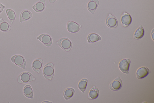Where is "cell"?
Returning <instances> with one entry per match:
<instances>
[{"instance_id":"cell-1","label":"cell","mask_w":154,"mask_h":103,"mask_svg":"<svg viewBox=\"0 0 154 103\" xmlns=\"http://www.w3.org/2000/svg\"><path fill=\"white\" fill-rule=\"evenodd\" d=\"M54 72V64L50 62L46 64L43 69V74L45 77L50 80H51L53 77Z\"/></svg>"},{"instance_id":"cell-2","label":"cell","mask_w":154,"mask_h":103,"mask_svg":"<svg viewBox=\"0 0 154 103\" xmlns=\"http://www.w3.org/2000/svg\"><path fill=\"white\" fill-rule=\"evenodd\" d=\"M35 78L31 73L25 72L21 73L18 78V81L20 83H24L35 80Z\"/></svg>"},{"instance_id":"cell-3","label":"cell","mask_w":154,"mask_h":103,"mask_svg":"<svg viewBox=\"0 0 154 103\" xmlns=\"http://www.w3.org/2000/svg\"><path fill=\"white\" fill-rule=\"evenodd\" d=\"M56 43L66 51H69L71 49L72 44L70 40L67 38H62L56 42Z\"/></svg>"},{"instance_id":"cell-4","label":"cell","mask_w":154,"mask_h":103,"mask_svg":"<svg viewBox=\"0 0 154 103\" xmlns=\"http://www.w3.org/2000/svg\"><path fill=\"white\" fill-rule=\"evenodd\" d=\"M11 60L15 65L23 68L26 69V61L24 57L20 55H16L12 56Z\"/></svg>"},{"instance_id":"cell-5","label":"cell","mask_w":154,"mask_h":103,"mask_svg":"<svg viewBox=\"0 0 154 103\" xmlns=\"http://www.w3.org/2000/svg\"><path fill=\"white\" fill-rule=\"evenodd\" d=\"M131 63V60L129 59H125L122 60L119 64L120 70L124 73H129V69Z\"/></svg>"},{"instance_id":"cell-6","label":"cell","mask_w":154,"mask_h":103,"mask_svg":"<svg viewBox=\"0 0 154 103\" xmlns=\"http://www.w3.org/2000/svg\"><path fill=\"white\" fill-rule=\"evenodd\" d=\"M122 85V82L120 76L114 79L109 85V88L112 90L117 91L121 89Z\"/></svg>"},{"instance_id":"cell-7","label":"cell","mask_w":154,"mask_h":103,"mask_svg":"<svg viewBox=\"0 0 154 103\" xmlns=\"http://www.w3.org/2000/svg\"><path fill=\"white\" fill-rule=\"evenodd\" d=\"M37 39L40 40L47 47H50L52 43V40L51 37L46 34H41L37 37Z\"/></svg>"},{"instance_id":"cell-8","label":"cell","mask_w":154,"mask_h":103,"mask_svg":"<svg viewBox=\"0 0 154 103\" xmlns=\"http://www.w3.org/2000/svg\"><path fill=\"white\" fill-rule=\"evenodd\" d=\"M150 72V70L147 67L142 66L138 68L136 72V76L139 79H143Z\"/></svg>"},{"instance_id":"cell-9","label":"cell","mask_w":154,"mask_h":103,"mask_svg":"<svg viewBox=\"0 0 154 103\" xmlns=\"http://www.w3.org/2000/svg\"><path fill=\"white\" fill-rule=\"evenodd\" d=\"M106 23L109 27L115 28L117 27L118 22L116 18L111 14H109L106 20Z\"/></svg>"},{"instance_id":"cell-10","label":"cell","mask_w":154,"mask_h":103,"mask_svg":"<svg viewBox=\"0 0 154 103\" xmlns=\"http://www.w3.org/2000/svg\"><path fill=\"white\" fill-rule=\"evenodd\" d=\"M132 18L131 15L128 13L124 11L121 17V23L124 27L128 26L132 22Z\"/></svg>"},{"instance_id":"cell-11","label":"cell","mask_w":154,"mask_h":103,"mask_svg":"<svg viewBox=\"0 0 154 103\" xmlns=\"http://www.w3.org/2000/svg\"><path fill=\"white\" fill-rule=\"evenodd\" d=\"M81 26L75 22L70 21L67 24V29L69 32L72 33H75L80 30Z\"/></svg>"},{"instance_id":"cell-12","label":"cell","mask_w":154,"mask_h":103,"mask_svg":"<svg viewBox=\"0 0 154 103\" xmlns=\"http://www.w3.org/2000/svg\"><path fill=\"white\" fill-rule=\"evenodd\" d=\"M43 63V60L38 58L34 60L32 64V67L34 71L40 73Z\"/></svg>"},{"instance_id":"cell-13","label":"cell","mask_w":154,"mask_h":103,"mask_svg":"<svg viewBox=\"0 0 154 103\" xmlns=\"http://www.w3.org/2000/svg\"><path fill=\"white\" fill-rule=\"evenodd\" d=\"M99 2L98 0H91L87 5V8L88 10L92 14L94 13L99 4Z\"/></svg>"},{"instance_id":"cell-14","label":"cell","mask_w":154,"mask_h":103,"mask_svg":"<svg viewBox=\"0 0 154 103\" xmlns=\"http://www.w3.org/2000/svg\"><path fill=\"white\" fill-rule=\"evenodd\" d=\"M45 0H41L36 3L32 7V8L36 12H39L43 11L45 7Z\"/></svg>"},{"instance_id":"cell-15","label":"cell","mask_w":154,"mask_h":103,"mask_svg":"<svg viewBox=\"0 0 154 103\" xmlns=\"http://www.w3.org/2000/svg\"><path fill=\"white\" fill-rule=\"evenodd\" d=\"M99 91L98 89L95 86L90 90L88 95V98L90 100H94L96 99L98 96Z\"/></svg>"},{"instance_id":"cell-16","label":"cell","mask_w":154,"mask_h":103,"mask_svg":"<svg viewBox=\"0 0 154 103\" xmlns=\"http://www.w3.org/2000/svg\"><path fill=\"white\" fill-rule=\"evenodd\" d=\"M32 14L30 11L28 10L23 11L20 14V21L21 23L28 20L32 17Z\"/></svg>"},{"instance_id":"cell-17","label":"cell","mask_w":154,"mask_h":103,"mask_svg":"<svg viewBox=\"0 0 154 103\" xmlns=\"http://www.w3.org/2000/svg\"><path fill=\"white\" fill-rule=\"evenodd\" d=\"M144 34V30L142 25H140L135 32L133 37L136 40H139L141 38Z\"/></svg>"},{"instance_id":"cell-18","label":"cell","mask_w":154,"mask_h":103,"mask_svg":"<svg viewBox=\"0 0 154 103\" xmlns=\"http://www.w3.org/2000/svg\"><path fill=\"white\" fill-rule=\"evenodd\" d=\"M24 95L26 97L32 99L33 98V92L31 87L29 85H26L23 90Z\"/></svg>"},{"instance_id":"cell-19","label":"cell","mask_w":154,"mask_h":103,"mask_svg":"<svg viewBox=\"0 0 154 103\" xmlns=\"http://www.w3.org/2000/svg\"><path fill=\"white\" fill-rule=\"evenodd\" d=\"M101 40L100 36L97 34L91 33L89 34L87 37V40L88 43H92L100 41Z\"/></svg>"},{"instance_id":"cell-20","label":"cell","mask_w":154,"mask_h":103,"mask_svg":"<svg viewBox=\"0 0 154 103\" xmlns=\"http://www.w3.org/2000/svg\"><path fill=\"white\" fill-rule=\"evenodd\" d=\"M11 26L6 22L0 18V30L3 32H7L11 29Z\"/></svg>"},{"instance_id":"cell-21","label":"cell","mask_w":154,"mask_h":103,"mask_svg":"<svg viewBox=\"0 0 154 103\" xmlns=\"http://www.w3.org/2000/svg\"><path fill=\"white\" fill-rule=\"evenodd\" d=\"M75 93V90L72 88H68L64 91L63 95L64 98L66 100L71 98L73 96Z\"/></svg>"},{"instance_id":"cell-22","label":"cell","mask_w":154,"mask_h":103,"mask_svg":"<svg viewBox=\"0 0 154 103\" xmlns=\"http://www.w3.org/2000/svg\"><path fill=\"white\" fill-rule=\"evenodd\" d=\"M87 79L84 78L81 79L79 82L78 87L79 89L82 93H84L85 91L88 83Z\"/></svg>"},{"instance_id":"cell-23","label":"cell","mask_w":154,"mask_h":103,"mask_svg":"<svg viewBox=\"0 0 154 103\" xmlns=\"http://www.w3.org/2000/svg\"><path fill=\"white\" fill-rule=\"evenodd\" d=\"M6 12L9 19L11 23H12L15 18V12L13 10L10 9H6Z\"/></svg>"},{"instance_id":"cell-24","label":"cell","mask_w":154,"mask_h":103,"mask_svg":"<svg viewBox=\"0 0 154 103\" xmlns=\"http://www.w3.org/2000/svg\"><path fill=\"white\" fill-rule=\"evenodd\" d=\"M5 7V6L0 3V14L2 12Z\"/></svg>"},{"instance_id":"cell-25","label":"cell","mask_w":154,"mask_h":103,"mask_svg":"<svg viewBox=\"0 0 154 103\" xmlns=\"http://www.w3.org/2000/svg\"><path fill=\"white\" fill-rule=\"evenodd\" d=\"M49 2L51 3H54L57 0H49Z\"/></svg>"},{"instance_id":"cell-26","label":"cell","mask_w":154,"mask_h":103,"mask_svg":"<svg viewBox=\"0 0 154 103\" xmlns=\"http://www.w3.org/2000/svg\"><path fill=\"white\" fill-rule=\"evenodd\" d=\"M48 101H44L43 102H42V103H44V102H48V103H51V102H47Z\"/></svg>"}]
</instances>
